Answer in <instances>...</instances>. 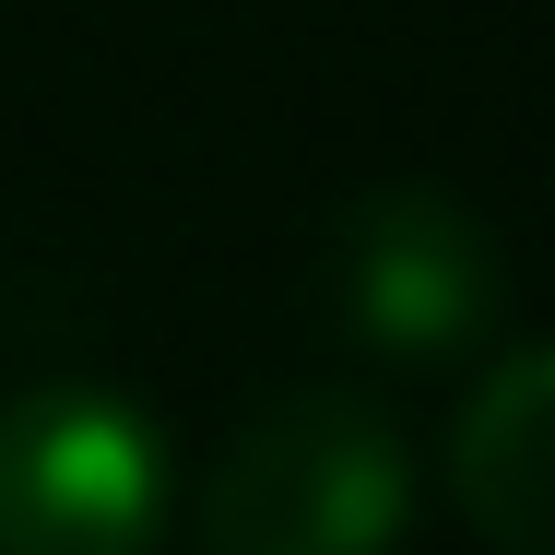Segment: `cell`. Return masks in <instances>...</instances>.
Masks as SVG:
<instances>
[{"mask_svg": "<svg viewBox=\"0 0 555 555\" xmlns=\"http://www.w3.org/2000/svg\"><path fill=\"white\" fill-rule=\"evenodd\" d=\"M402 520H414L402 438L343 390L272 402L202 485V555H390Z\"/></svg>", "mask_w": 555, "mask_h": 555, "instance_id": "6da1fadb", "label": "cell"}, {"mask_svg": "<svg viewBox=\"0 0 555 555\" xmlns=\"http://www.w3.org/2000/svg\"><path fill=\"white\" fill-rule=\"evenodd\" d=\"M166 449L118 390H24L0 402V555H154Z\"/></svg>", "mask_w": 555, "mask_h": 555, "instance_id": "7a4b0ae2", "label": "cell"}, {"mask_svg": "<svg viewBox=\"0 0 555 555\" xmlns=\"http://www.w3.org/2000/svg\"><path fill=\"white\" fill-rule=\"evenodd\" d=\"M496 296H508V260L485 214H461L426 178H390L366 202H343L332 224V320L378 354H461V343L496 332Z\"/></svg>", "mask_w": 555, "mask_h": 555, "instance_id": "3957f363", "label": "cell"}, {"mask_svg": "<svg viewBox=\"0 0 555 555\" xmlns=\"http://www.w3.org/2000/svg\"><path fill=\"white\" fill-rule=\"evenodd\" d=\"M544 354H496V378L461 402L449 426V485H461V520L485 532L496 555H544Z\"/></svg>", "mask_w": 555, "mask_h": 555, "instance_id": "277c9868", "label": "cell"}]
</instances>
